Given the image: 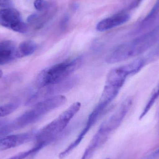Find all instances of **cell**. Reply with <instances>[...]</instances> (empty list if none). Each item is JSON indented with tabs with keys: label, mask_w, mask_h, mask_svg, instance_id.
<instances>
[{
	"label": "cell",
	"mask_w": 159,
	"mask_h": 159,
	"mask_svg": "<svg viewBox=\"0 0 159 159\" xmlns=\"http://www.w3.org/2000/svg\"><path fill=\"white\" fill-rule=\"evenodd\" d=\"M12 3L11 0H0V7L4 8H10Z\"/></svg>",
	"instance_id": "19"
},
{
	"label": "cell",
	"mask_w": 159,
	"mask_h": 159,
	"mask_svg": "<svg viewBox=\"0 0 159 159\" xmlns=\"http://www.w3.org/2000/svg\"><path fill=\"white\" fill-rule=\"evenodd\" d=\"M109 134L98 130L89 144L84 151L80 159H89L94 152L105 143L109 138Z\"/></svg>",
	"instance_id": "9"
},
{
	"label": "cell",
	"mask_w": 159,
	"mask_h": 159,
	"mask_svg": "<svg viewBox=\"0 0 159 159\" xmlns=\"http://www.w3.org/2000/svg\"><path fill=\"white\" fill-rule=\"evenodd\" d=\"M110 159L109 158H106V159Z\"/></svg>",
	"instance_id": "24"
},
{
	"label": "cell",
	"mask_w": 159,
	"mask_h": 159,
	"mask_svg": "<svg viewBox=\"0 0 159 159\" xmlns=\"http://www.w3.org/2000/svg\"><path fill=\"white\" fill-rule=\"evenodd\" d=\"M34 4L35 8L40 11H44L48 7V3L45 0H35Z\"/></svg>",
	"instance_id": "18"
},
{
	"label": "cell",
	"mask_w": 159,
	"mask_h": 159,
	"mask_svg": "<svg viewBox=\"0 0 159 159\" xmlns=\"http://www.w3.org/2000/svg\"><path fill=\"white\" fill-rule=\"evenodd\" d=\"M159 10V0H157L155 5L153 6V8L151 9L148 15L144 19L143 21V24H148V23L151 21L152 20L154 19V18L156 16V15L157 14Z\"/></svg>",
	"instance_id": "16"
},
{
	"label": "cell",
	"mask_w": 159,
	"mask_h": 159,
	"mask_svg": "<svg viewBox=\"0 0 159 159\" xmlns=\"http://www.w3.org/2000/svg\"><path fill=\"white\" fill-rule=\"evenodd\" d=\"M129 15L126 13H118L112 16L104 19L97 24L96 30L100 32H104L117 26H120L129 21Z\"/></svg>",
	"instance_id": "8"
},
{
	"label": "cell",
	"mask_w": 159,
	"mask_h": 159,
	"mask_svg": "<svg viewBox=\"0 0 159 159\" xmlns=\"http://www.w3.org/2000/svg\"><path fill=\"white\" fill-rule=\"evenodd\" d=\"M3 75V72L1 70H0V79L2 78Z\"/></svg>",
	"instance_id": "21"
},
{
	"label": "cell",
	"mask_w": 159,
	"mask_h": 159,
	"mask_svg": "<svg viewBox=\"0 0 159 159\" xmlns=\"http://www.w3.org/2000/svg\"><path fill=\"white\" fill-rule=\"evenodd\" d=\"M37 150L34 147L33 148L30 150L28 151H25V152H21L19 153L14 157L10 158L8 159H24L28 157L29 156L31 155H34L37 153Z\"/></svg>",
	"instance_id": "17"
},
{
	"label": "cell",
	"mask_w": 159,
	"mask_h": 159,
	"mask_svg": "<svg viewBox=\"0 0 159 159\" xmlns=\"http://www.w3.org/2000/svg\"><path fill=\"white\" fill-rule=\"evenodd\" d=\"M78 82L76 77H72L53 85H48L39 89L37 92L33 94L27 102L28 104H35L46 99L61 95L60 93L70 90Z\"/></svg>",
	"instance_id": "5"
},
{
	"label": "cell",
	"mask_w": 159,
	"mask_h": 159,
	"mask_svg": "<svg viewBox=\"0 0 159 159\" xmlns=\"http://www.w3.org/2000/svg\"><path fill=\"white\" fill-rule=\"evenodd\" d=\"M145 62V60L144 59H137L128 64L120 66V68L128 76L139 72L144 66Z\"/></svg>",
	"instance_id": "13"
},
{
	"label": "cell",
	"mask_w": 159,
	"mask_h": 159,
	"mask_svg": "<svg viewBox=\"0 0 159 159\" xmlns=\"http://www.w3.org/2000/svg\"><path fill=\"white\" fill-rule=\"evenodd\" d=\"M19 12L13 8H7L0 10V25L11 29L19 21H21Z\"/></svg>",
	"instance_id": "10"
},
{
	"label": "cell",
	"mask_w": 159,
	"mask_h": 159,
	"mask_svg": "<svg viewBox=\"0 0 159 159\" xmlns=\"http://www.w3.org/2000/svg\"><path fill=\"white\" fill-rule=\"evenodd\" d=\"M157 39V30L118 46L107 57L106 62L114 64L140 56L152 47Z\"/></svg>",
	"instance_id": "2"
},
{
	"label": "cell",
	"mask_w": 159,
	"mask_h": 159,
	"mask_svg": "<svg viewBox=\"0 0 159 159\" xmlns=\"http://www.w3.org/2000/svg\"><path fill=\"white\" fill-rule=\"evenodd\" d=\"M16 44L10 40L0 43V65H4L15 59L16 53Z\"/></svg>",
	"instance_id": "11"
},
{
	"label": "cell",
	"mask_w": 159,
	"mask_h": 159,
	"mask_svg": "<svg viewBox=\"0 0 159 159\" xmlns=\"http://www.w3.org/2000/svg\"><path fill=\"white\" fill-rule=\"evenodd\" d=\"M81 107L79 102L74 103L53 121L35 133L34 140L39 150L56 141L65 129Z\"/></svg>",
	"instance_id": "1"
},
{
	"label": "cell",
	"mask_w": 159,
	"mask_h": 159,
	"mask_svg": "<svg viewBox=\"0 0 159 159\" xmlns=\"http://www.w3.org/2000/svg\"><path fill=\"white\" fill-rule=\"evenodd\" d=\"M142 1H143V0H136L134 2L132 3V4L131 5L130 7L131 8H133L136 7L139 5V4H140V3H141V2H142Z\"/></svg>",
	"instance_id": "20"
},
{
	"label": "cell",
	"mask_w": 159,
	"mask_h": 159,
	"mask_svg": "<svg viewBox=\"0 0 159 159\" xmlns=\"http://www.w3.org/2000/svg\"><path fill=\"white\" fill-rule=\"evenodd\" d=\"M35 134V132H29L5 136L0 139V151L14 148L34 140Z\"/></svg>",
	"instance_id": "7"
},
{
	"label": "cell",
	"mask_w": 159,
	"mask_h": 159,
	"mask_svg": "<svg viewBox=\"0 0 159 159\" xmlns=\"http://www.w3.org/2000/svg\"><path fill=\"white\" fill-rule=\"evenodd\" d=\"M159 97V83L158 85L155 87V89L152 91L151 95L149 98L145 107L143 109L142 114L140 115L139 119L140 120L143 119L147 113L149 112V110L151 109V107L155 104L156 101L157 100Z\"/></svg>",
	"instance_id": "14"
},
{
	"label": "cell",
	"mask_w": 159,
	"mask_h": 159,
	"mask_svg": "<svg viewBox=\"0 0 159 159\" xmlns=\"http://www.w3.org/2000/svg\"><path fill=\"white\" fill-rule=\"evenodd\" d=\"M18 102L7 103L0 106V117L6 116L12 114L19 106Z\"/></svg>",
	"instance_id": "15"
},
{
	"label": "cell",
	"mask_w": 159,
	"mask_h": 159,
	"mask_svg": "<svg viewBox=\"0 0 159 159\" xmlns=\"http://www.w3.org/2000/svg\"><path fill=\"white\" fill-rule=\"evenodd\" d=\"M132 103V101L130 98H128L124 101L116 112L103 122L98 129L110 134L119 127L128 114Z\"/></svg>",
	"instance_id": "6"
},
{
	"label": "cell",
	"mask_w": 159,
	"mask_h": 159,
	"mask_svg": "<svg viewBox=\"0 0 159 159\" xmlns=\"http://www.w3.org/2000/svg\"><path fill=\"white\" fill-rule=\"evenodd\" d=\"M37 48V44L34 41L31 40L24 41L20 43L17 48L16 57L22 58L30 56L35 52Z\"/></svg>",
	"instance_id": "12"
},
{
	"label": "cell",
	"mask_w": 159,
	"mask_h": 159,
	"mask_svg": "<svg viewBox=\"0 0 159 159\" xmlns=\"http://www.w3.org/2000/svg\"><path fill=\"white\" fill-rule=\"evenodd\" d=\"M66 101L65 96L59 95L37 103L31 109L11 122L13 129L16 131L35 123L48 113L63 105Z\"/></svg>",
	"instance_id": "3"
},
{
	"label": "cell",
	"mask_w": 159,
	"mask_h": 159,
	"mask_svg": "<svg viewBox=\"0 0 159 159\" xmlns=\"http://www.w3.org/2000/svg\"><path fill=\"white\" fill-rule=\"evenodd\" d=\"M155 154H156V155H159V149L157 151V152H156Z\"/></svg>",
	"instance_id": "22"
},
{
	"label": "cell",
	"mask_w": 159,
	"mask_h": 159,
	"mask_svg": "<svg viewBox=\"0 0 159 159\" xmlns=\"http://www.w3.org/2000/svg\"><path fill=\"white\" fill-rule=\"evenodd\" d=\"M158 49H157V53H158V54H159V48H158Z\"/></svg>",
	"instance_id": "23"
},
{
	"label": "cell",
	"mask_w": 159,
	"mask_h": 159,
	"mask_svg": "<svg viewBox=\"0 0 159 159\" xmlns=\"http://www.w3.org/2000/svg\"><path fill=\"white\" fill-rule=\"evenodd\" d=\"M83 58L77 57L71 60L64 61L46 68L40 73L35 81L38 89L61 82L81 66Z\"/></svg>",
	"instance_id": "4"
}]
</instances>
